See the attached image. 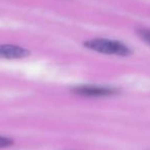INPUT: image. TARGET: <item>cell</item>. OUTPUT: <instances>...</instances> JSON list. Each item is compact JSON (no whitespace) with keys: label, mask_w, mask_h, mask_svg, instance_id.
I'll list each match as a JSON object with an SVG mask.
<instances>
[{"label":"cell","mask_w":150,"mask_h":150,"mask_svg":"<svg viewBox=\"0 0 150 150\" xmlns=\"http://www.w3.org/2000/svg\"><path fill=\"white\" fill-rule=\"evenodd\" d=\"M84 46L91 50L105 54H113L119 57H127L132 54V50L125 43L117 40L106 38H95L84 42Z\"/></svg>","instance_id":"obj_1"},{"label":"cell","mask_w":150,"mask_h":150,"mask_svg":"<svg viewBox=\"0 0 150 150\" xmlns=\"http://www.w3.org/2000/svg\"><path fill=\"white\" fill-rule=\"evenodd\" d=\"M75 94L83 97H108L113 96L117 93V90L112 88H106V86H82L74 88Z\"/></svg>","instance_id":"obj_2"},{"label":"cell","mask_w":150,"mask_h":150,"mask_svg":"<svg viewBox=\"0 0 150 150\" xmlns=\"http://www.w3.org/2000/svg\"><path fill=\"white\" fill-rule=\"evenodd\" d=\"M29 50L13 44H0V59H23L29 56Z\"/></svg>","instance_id":"obj_3"},{"label":"cell","mask_w":150,"mask_h":150,"mask_svg":"<svg viewBox=\"0 0 150 150\" xmlns=\"http://www.w3.org/2000/svg\"><path fill=\"white\" fill-rule=\"evenodd\" d=\"M138 34L146 43L150 44V29H140Z\"/></svg>","instance_id":"obj_4"},{"label":"cell","mask_w":150,"mask_h":150,"mask_svg":"<svg viewBox=\"0 0 150 150\" xmlns=\"http://www.w3.org/2000/svg\"><path fill=\"white\" fill-rule=\"evenodd\" d=\"M13 144V141L8 137H4V136H0V149L9 147Z\"/></svg>","instance_id":"obj_5"}]
</instances>
